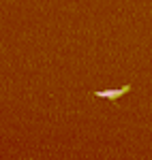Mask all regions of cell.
Segmentation results:
<instances>
[{
  "instance_id": "1",
  "label": "cell",
  "mask_w": 152,
  "mask_h": 160,
  "mask_svg": "<svg viewBox=\"0 0 152 160\" xmlns=\"http://www.w3.org/2000/svg\"><path fill=\"white\" fill-rule=\"evenodd\" d=\"M124 92H128V86H122V88H118V90H99L97 96H101V98H118Z\"/></svg>"
}]
</instances>
